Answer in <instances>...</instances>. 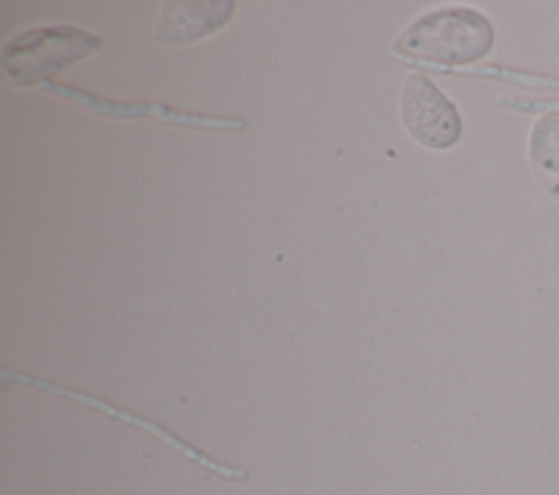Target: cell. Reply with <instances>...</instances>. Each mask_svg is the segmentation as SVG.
Listing matches in <instances>:
<instances>
[{
	"label": "cell",
	"mask_w": 559,
	"mask_h": 495,
	"mask_svg": "<svg viewBox=\"0 0 559 495\" xmlns=\"http://www.w3.org/2000/svg\"><path fill=\"white\" fill-rule=\"evenodd\" d=\"M493 46V26L476 9L452 7L417 17L395 39V52L441 65H467Z\"/></svg>",
	"instance_id": "obj_1"
},
{
	"label": "cell",
	"mask_w": 559,
	"mask_h": 495,
	"mask_svg": "<svg viewBox=\"0 0 559 495\" xmlns=\"http://www.w3.org/2000/svg\"><path fill=\"white\" fill-rule=\"evenodd\" d=\"M100 39L74 26H37L13 37L2 50V70L13 83L52 76L85 59Z\"/></svg>",
	"instance_id": "obj_2"
},
{
	"label": "cell",
	"mask_w": 559,
	"mask_h": 495,
	"mask_svg": "<svg viewBox=\"0 0 559 495\" xmlns=\"http://www.w3.org/2000/svg\"><path fill=\"white\" fill-rule=\"evenodd\" d=\"M402 122L426 148L443 150L459 142L463 124L454 102L421 72H411L402 87Z\"/></svg>",
	"instance_id": "obj_3"
},
{
	"label": "cell",
	"mask_w": 559,
	"mask_h": 495,
	"mask_svg": "<svg viewBox=\"0 0 559 495\" xmlns=\"http://www.w3.org/2000/svg\"><path fill=\"white\" fill-rule=\"evenodd\" d=\"M234 2H168L157 24L155 39L186 44L221 28L231 17Z\"/></svg>",
	"instance_id": "obj_4"
},
{
	"label": "cell",
	"mask_w": 559,
	"mask_h": 495,
	"mask_svg": "<svg viewBox=\"0 0 559 495\" xmlns=\"http://www.w3.org/2000/svg\"><path fill=\"white\" fill-rule=\"evenodd\" d=\"M528 159L544 190L559 196V111H546L533 122Z\"/></svg>",
	"instance_id": "obj_5"
}]
</instances>
